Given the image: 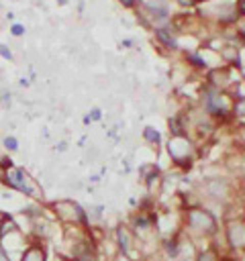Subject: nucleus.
<instances>
[{
	"instance_id": "2f4dec72",
	"label": "nucleus",
	"mask_w": 245,
	"mask_h": 261,
	"mask_svg": "<svg viewBox=\"0 0 245 261\" xmlns=\"http://www.w3.org/2000/svg\"><path fill=\"white\" fill-rule=\"evenodd\" d=\"M2 216H4V214H2V212H0V218H2Z\"/></svg>"
},
{
	"instance_id": "423d86ee",
	"label": "nucleus",
	"mask_w": 245,
	"mask_h": 261,
	"mask_svg": "<svg viewBox=\"0 0 245 261\" xmlns=\"http://www.w3.org/2000/svg\"><path fill=\"white\" fill-rule=\"evenodd\" d=\"M227 247L233 253H245V216H227L223 222Z\"/></svg>"
},
{
	"instance_id": "f257e3e1",
	"label": "nucleus",
	"mask_w": 245,
	"mask_h": 261,
	"mask_svg": "<svg viewBox=\"0 0 245 261\" xmlns=\"http://www.w3.org/2000/svg\"><path fill=\"white\" fill-rule=\"evenodd\" d=\"M182 232H186L192 241L212 239L218 234V220L208 208L194 204L182 212Z\"/></svg>"
},
{
	"instance_id": "bb28decb",
	"label": "nucleus",
	"mask_w": 245,
	"mask_h": 261,
	"mask_svg": "<svg viewBox=\"0 0 245 261\" xmlns=\"http://www.w3.org/2000/svg\"><path fill=\"white\" fill-rule=\"evenodd\" d=\"M6 18L12 22V20H14V12H6Z\"/></svg>"
},
{
	"instance_id": "c756f323",
	"label": "nucleus",
	"mask_w": 245,
	"mask_h": 261,
	"mask_svg": "<svg viewBox=\"0 0 245 261\" xmlns=\"http://www.w3.org/2000/svg\"><path fill=\"white\" fill-rule=\"evenodd\" d=\"M145 261H163V259H157V257H149V259H145Z\"/></svg>"
},
{
	"instance_id": "9b49d317",
	"label": "nucleus",
	"mask_w": 245,
	"mask_h": 261,
	"mask_svg": "<svg viewBox=\"0 0 245 261\" xmlns=\"http://www.w3.org/2000/svg\"><path fill=\"white\" fill-rule=\"evenodd\" d=\"M155 39H157L165 49H172V51L178 49V39H176L174 31H172L169 27H157V29H155Z\"/></svg>"
},
{
	"instance_id": "a211bd4d",
	"label": "nucleus",
	"mask_w": 245,
	"mask_h": 261,
	"mask_svg": "<svg viewBox=\"0 0 245 261\" xmlns=\"http://www.w3.org/2000/svg\"><path fill=\"white\" fill-rule=\"evenodd\" d=\"M0 57H4V59H8V61H12V59H14V55H12L10 47H8V45H4V43H0Z\"/></svg>"
},
{
	"instance_id": "412c9836",
	"label": "nucleus",
	"mask_w": 245,
	"mask_h": 261,
	"mask_svg": "<svg viewBox=\"0 0 245 261\" xmlns=\"http://www.w3.org/2000/svg\"><path fill=\"white\" fill-rule=\"evenodd\" d=\"M235 8H237V14L241 18H245V0H237L235 2Z\"/></svg>"
},
{
	"instance_id": "20e7f679",
	"label": "nucleus",
	"mask_w": 245,
	"mask_h": 261,
	"mask_svg": "<svg viewBox=\"0 0 245 261\" xmlns=\"http://www.w3.org/2000/svg\"><path fill=\"white\" fill-rule=\"evenodd\" d=\"M47 208L55 214L57 220H61L63 224H74V226H82V228H90V218L86 214V210L71 198H61V200H53L47 204Z\"/></svg>"
},
{
	"instance_id": "6e6552de",
	"label": "nucleus",
	"mask_w": 245,
	"mask_h": 261,
	"mask_svg": "<svg viewBox=\"0 0 245 261\" xmlns=\"http://www.w3.org/2000/svg\"><path fill=\"white\" fill-rule=\"evenodd\" d=\"M116 245L120 249V253L129 259H137L135 251H139V237L137 232L129 226V224H118L116 226Z\"/></svg>"
},
{
	"instance_id": "cd10ccee",
	"label": "nucleus",
	"mask_w": 245,
	"mask_h": 261,
	"mask_svg": "<svg viewBox=\"0 0 245 261\" xmlns=\"http://www.w3.org/2000/svg\"><path fill=\"white\" fill-rule=\"evenodd\" d=\"M57 151H65V143H59L57 145Z\"/></svg>"
},
{
	"instance_id": "6ab92c4d",
	"label": "nucleus",
	"mask_w": 245,
	"mask_h": 261,
	"mask_svg": "<svg viewBox=\"0 0 245 261\" xmlns=\"http://www.w3.org/2000/svg\"><path fill=\"white\" fill-rule=\"evenodd\" d=\"M86 116H88V118H90V122H92V120H100V118H102V112H100V108H92Z\"/></svg>"
},
{
	"instance_id": "aec40b11",
	"label": "nucleus",
	"mask_w": 245,
	"mask_h": 261,
	"mask_svg": "<svg viewBox=\"0 0 245 261\" xmlns=\"http://www.w3.org/2000/svg\"><path fill=\"white\" fill-rule=\"evenodd\" d=\"M237 35H239V39L245 41V18L237 20Z\"/></svg>"
},
{
	"instance_id": "a878e982",
	"label": "nucleus",
	"mask_w": 245,
	"mask_h": 261,
	"mask_svg": "<svg viewBox=\"0 0 245 261\" xmlns=\"http://www.w3.org/2000/svg\"><path fill=\"white\" fill-rule=\"evenodd\" d=\"M59 261H78V259H74V257H61L59 255Z\"/></svg>"
},
{
	"instance_id": "4be33fe9",
	"label": "nucleus",
	"mask_w": 245,
	"mask_h": 261,
	"mask_svg": "<svg viewBox=\"0 0 245 261\" xmlns=\"http://www.w3.org/2000/svg\"><path fill=\"white\" fill-rule=\"evenodd\" d=\"M118 2H120L125 8H133V6L137 4V0H118Z\"/></svg>"
},
{
	"instance_id": "9d476101",
	"label": "nucleus",
	"mask_w": 245,
	"mask_h": 261,
	"mask_svg": "<svg viewBox=\"0 0 245 261\" xmlns=\"http://www.w3.org/2000/svg\"><path fill=\"white\" fill-rule=\"evenodd\" d=\"M20 261H47V251H45L43 243H39V241L31 243V245L20 253Z\"/></svg>"
},
{
	"instance_id": "f03ea898",
	"label": "nucleus",
	"mask_w": 245,
	"mask_h": 261,
	"mask_svg": "<svg viewBox=\"0 0 245 261\" xmlns=\"http://www.w3.org/2000/svg\"><path fill=\"white\" fill-rule=\"evenodd\" d=\"M165 149H167V155H169L172 163L178 169H190L194 165L196 155H198L196 143L188 135H169V139L165 143Z\"/></svg>"
},
{
	"instance_id": "dca6fc26",
	"label": "nucleus",
	"mask_w": 245,
	"mask_h": 261,
	"mask_svg": "<svg viewBox=\"0 0 245 261\" xmlns=\"http://www.w3.org/2000/svg\"><path fill=\"white\" fill-rule=\"evenodd\" d=\"M2 147H4V151L14 153V151H18V139L12 137V135H6V137L2 139Z\"/></svg>"
},
{
	"instance_id": "4468645a",
	"label": "nucleus",
	"mask_w": 245,
	"mask_h": 261,
	"mask_svg": "<svg viewBox=\"0 0 245 261\" xmlns=\"http://www.w3.org/2000/svg\"><path fill=\"white\" fill-rule=\"evenodd\" d=\"M231 116L237 118L239 122H245V96H239L233 100V106H231Z\"/></svg>"
},
{
	"instance_id": "f8f14e48",
	"label": "nucleus",
	"mask_w": 245,
	"mask_h": 261,
	"mask_svg": "<svg viewBox=\"0 0 245 261\" xmlns=\"http://www.w3.org/2000/svg\"><path fill=\"white\" fill-rule=\"evenodd\" d=\"M184 57H186V61H188V65H190V67L200 69V71H206V69H208L206 59H204L198 51H186V53H184Z\"/></svg>"
},
{
	"instance_id": "c85d7f7f",
	"label": "nucleus",
	"mask_w": 245,
	"mask_h": 261,
	"mask_svg": "<svg viewBox=\"0 0 245 261\" xmlns=\"http://www.w3.org/2000/svg\"><path fill=\"white\" fill-rule=\"evenodd\" d=\"M220 261H237V259H233V257H220Z\"/></svg>"
},
{
	"instance_id": "2eb2a0df",
	"label": "nucleus",
	"mask_w": 245,
	"mask_h": 261,
	"mask_svg": "<svg viewBox=\"0 0 245 261\" xmlns=\"http://www.w3.org/2000/svg\"><path fill=\"white\" fill-rule=\"evenodd\" d=\"M143 139H145L147 143H151V145H159L161 135H159L157 128H153V126H145V130H143Z\"/></svg>"
},
{
	"instance_id": "1a4fd4ad",
	"label": "nucleus",
	"mask_w": 245,
	"mask_h": 261,
	"mask_svg": "<svg viewBox=\"0 0 245 261\" xmlns=\"http://www.w3.org/2000/svg\"><path fill=\"white\" fill-rule=\"evenodd\" d=\"M231 73H233V71H231L229 67H212V69L208 71V75H206L208 86L214 88V90H218V92H227L229 86L233 84V82H231Z\"/></svg>"
},
{
	"instance_id": "5701e85b",
	"label": "nucleus",
	"mask_w": 245,
	"mask_h": 261,
	"mask_svg": "<svg viewBox=\"0 0 245 261\" xmlns=\"http://www.w3.org/2000/svg\"><path fill=\"white\" fill-rule=\"evenodd\" d=\"M10 98H12V96H10V92H4V94H2V98H0V100H2V104H4V106H6V104H10Z\"/></svg>"
},
{
	"instance_id": "393cba45",
	"label": "nucleus",
	"mask_w": 245,
	"mask_h": 261,
	"mask_svg": "<svg viewBox=\"0 0 245 261\" xmlns=\"http://www.w3.org/2000/svg\"><path fill=\"white\" fill-rule=\"evenodd\" d=\"M18 86H29V80H27V77H20V80H18Z\"/></svg>"
},
{
	"instance_id": "ddd939ff",
	"label": "nucleus",
	"mask_w": 245,
	"mask_h": 261,
	"mask_svg": "<svg viewBox=\"0 0 245 261\" xmlns=\"http://www.w3.org/2000/svg\"><path fill=\"white\" fill-rule=\"evenodd\" d=\"M220 251L214 247V245H208L204 249H198V255H196V261H220Z\"/></svg>"
},
{
	"instance_id": "b1692460",
	"label": "nucleus",
	"mask_w": 245,
	"mask_h": 261,
	"mask_svg": "<svg viewBox=\"0 0 245 261\" xmlns=\"http://www.w3.org/2000/svg\"><path fill=\"white\" fill-rule=\"evenodd\" d=\"M0 261H12V259H10V255H8L2 247H0Z\"/></svg>"
},
{
	"instance_id": "7c9ffc66",
	"label": "nucleus",
	"mask_w": 245,
	"mask_h": 261,
	"mask_svg": "<svg viewBox=\"0 0 245 261\" xmlns=\"http://www.w3.org/2000/svg\"><path fill=\"white\" fill-rule=\"evenodd\" d=\"M57 4H67V0H57Z\"/></svg>"
},
{
	"instance_id": "7ed1b4c3",
	"label": "nucleus",
	"mask_w": 245,
	"mask_h": 261,
	"mask_svg": "<svg viewBox=\"0 0 245 261\" xmlns=\"http://www.w3.org/2000/svg\"><path fill=\"white\" fill-rule=\"evenodd\" d=\"M2 184L8 188V190H14L18 194H24L29 198H35V200H41L43 202V192L39 190L37 181L29 175V171H24L22 167H6L2 169Z\"/></svg>"
},
{
	"instance_id": "0eeeda50",
	"label": "nucleus",
	"mask_w": 245,
	"mask_h": 261,
	"mask_svg": "<svg viewBox=\"0 0 245 261\" xmlns=\"http://www.w3.org/2000/svg\"><path fill=\"white\" fill-rule=\"evenodd\" d=\"M202 192L206 194L208 200L212 202H218V204H225L231 200V194H233V188L227 179H220V177H212V179H204L202 184Z\"/></svg>"
},
{
	"instance_id": "f3484780",
	"label": "nucleus",
	"mask_w": 245,
	"mask_h": 261,
	"mask_svg": "<svg viewBox=\"0 0 245 261\" xmlns=\"http://www.w3.org/2000/svg\"><path fill=\"white\" fill-rule=\"evenodd\" d=\"M10 35H12V37H22V35H24V24L12 22V24H10Z\"/></svg>"
},
{
	"instance_id": "39448f33",
	"label": "nucleus",
	"mask_w": 245,
	"mask_h": 261,
	"mask_svg": "<svg viewBox=\"0 0 245 261\" xmlns=\"http://www.w3.org/2000/svg\"><path fill=\"white\" fill-rule=\"evenodd\" d=\"M231 106H233V100L227 92H218L210 86H206L202 90V108L210 118L229 120L231 118Z\"/></svg>"
}]
</instances>
